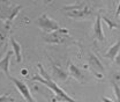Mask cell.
I'll list each match as a JSON object with an SVG mask.
<instances>
[{"label":"cell","mask_w":120,"mask_h":102,"mask_svg":"<svg viewBox=\"0 0 120 102\" xmlns=\"http://www.w3.org/2000/svg\"><path fill=\"white\" fill-rule=\"evenodd\" d=\"M38 69H39V74H36L31 78V80L34 81H38V82H42L43 85L47 86L50 88L53 93H54V98H53V102H59V101H62V102H77L75 101L74 99H72L68 94H66V92L64 89L57 85V82H54L50 75L47 73L45 72V70L43 69V66L41 64H38Z\"/></svg>","instance_id":"obj_1"},{"label":"cell","mask_w":120,"mask_h":102,"mask_svg":"<svg viewBox=\"0 0 120 102\" xmlns=\"http://www.w3.org/2000/svg\"><path fill=\"white\" fill-rule=\"evenodd\" d=\"M36 26L39 27L41 29L44 31L45 34H51V33H56V31H60L64 28H61L59 23L52 19H50L47 14H42L36 21H35Z\"/></svg>","instance_id":"obj_2"},{"label":"cell","mask_w":120,"mask_h":102,"mask_svg":"<svg viewBox=\"0 0 120 102\" xmlns=\"http://www.w3.org/2000/svg\"><path fill=\"white\" fill-rule=\"evenodd\" d=\"M9 79H11V81L15 85V87L17 88V90L20 92V94L24 98V100H27V102H35L34 98H32V95H31V93H30L29 87H28L23 81L16 79V78L12 77V75L9 77Z\"/></svg>","instance_id":"obj_3"},{"label":"cell","mask_w":120,"mask_h":102,"mask_svg":"<svg viewBox=\"0 0 120 102\" xmlns=\"http://www.w3.org/2000/svg\"><path fill=\"white\" fill-rule=\"evenodd\" d=\"M89 66L90 69H91V71L95 73V74H97L98 77H103V74L102 73L105 72V69L104 66H103V64L101 63V60L96 57V55L95 53H89Z\"/></svg>","instance_id":"obj_4"},{"label":"cell","mask_w":120,"mask_h":102,"mask_svg":"<svg viewBox=\"0 0 120 102\" xmlns=\"http://www.w3.org/2000/svg\"><path fill=\"white\" fill-rule=\"evenodd\" d=\"M64 34H68V30L62 29V30H60V31L46 34L43 38H44L45 42L49 44H60L64 42Z\"/></svg>","instance_id":"obj_5"},{"label":"cell","mask_w":120,"mask_h":102,"mask_svg":"<svg viewBox=\"0 0 120 102\" xmlns=\"http://www.w3.org/2000/svg\"><path fill=\"white\" fill-rule=\"evenodd\" d=\"M66 15L69 16V17H75V19H87L88 16L92 15V11H91L90 7L86 6V7L82 8V9H76V11L66 12Z\"/></svg>","instance_id":"obj_6"},{"label":"cell","mask_w":120,"mask_h":102,"mask_svg":"<svg viewBox=\"0 0 120 102\" xmlns=\"http://www.w3.org/2000/svg\"><path fill=\"white\" fill-rule=\"evenodd\" d=\"M101 20H102V16H101V15H97L96 21H95V24H94V36H95V38H97L98 41L104 42L105 36H104V33H103L102 21H101Z\"/></svg>","instance_id":"obj_7"},{"label":"cell","mask_w":120,"mask_h":102,"mask_svg":"<svg viewBox=\"0 0 120 102\" xmlns=\"http://www.w3.org/2000/svg\"><path fill=\"white\" fill-rule=\"evenodd\" d=\"M13 53H14L13 51H8L4 58L0 59V70L5 73V75L7 78L11 77V74H9V63H11V58H12Z\"/></svg>","instance_id":"obj_8"},{"label":"cell","mask_w":120,"mask_h":102,"mask_svg":"<svg viewBox=\"0 0 120 102\" xmlns=\"http://www.w3.org/2000/svg\"><path fill=\"white\" fill-rule=\"evenodd\" d=\"M52 61V60H51ZM52 71H53V77L54 79L60 80V81H66L68 79V73H66L62 69H60L59 66H57L53 61H52Z\"/></svg>","instance_id":"obj_9"},{"label":"cell","mask_w":120,"mask_h":102,"mask_svg":"<svg viewBox=\"0 0 120 102\" xmlns=\"http://www.w3.org/2000/svg\"><path fill=\"white\" fill-rule=\"evenodd\" d=\"M68 70H69V74L74 78L75 80H77L79 82H82L84 80V77H83V72L76 66L74 64H69L68 65Z\"/></svg>","instance_id":"obj_10"},{"label":"cell","mask_w":120,"mask_h":102,"mask_svg":"<svg viewBox=\"0 0 120 102\" xmlns=\"http://www.w3.org/2000/svg\"><path fill=\"white\" fill-rule=\"evenodd\" d=\"M119 49H120V40L117 41L116 43L113 44L112 48H110V50L106 52L104 55L105 58H109L110 60H114L116 57L118 56V52H119Z\"/></svg>","instance_id":"obj_11"},{"label":"cell","mask_w":120,"mask_h":102,"mask_svg":"<svg viewBox=\"0 0 120 102\" xmlns=\"http://www.w3.org/2000/svg\"><path fill=\"white\" fill-rule=\"evenodd\" d=\"M11 44H12V46H13V52H14L15 56H16V61L20 63V61L22 60V56H21V45L16 42V40H15L14 37H11Z\"/></svg>","instance_id":"obj_12"},{"label":"cell","mask_w":120,"mask_h":102,"mask_svg":"<svg viewBox=\"0 0 120 102\" xmlns=\"http://www.w3.org/2000/svg\"><path fill=\"white\" fill-rule=\"evenodd\" d=\"M112 87H113V92L116 95V102H120V87L117 82H112Z\"/></svg>","instance_id":"obj_13"},{"label":"cell","mask_w":120,"mask_h":102,"mask_svg":"<svg viewBox=\"0 0 120 102\" xmlns=\"http://www.w3.org/2000/svg\"><path fill=\"white\" fill-rule=\"evenodd\" d=\"M0 102H14V99L8 95H0Z\"/></svg>","instance_id":"obj_14"},{"label":"cell","mask_w":120,"mask_h":102,"mask_svg":"<svg viewBox=\"0 0 120 102\" xmlns=\"http://www.w3.org/2000/svg\"><path fill=\"white\" fill-rule=\"evenodd\" d=\"M102 19H103V20H104L105 22H106V23H107V24L110 26V28H117V27H118V26H117V23H114L113 21L109 20L107 17H105V16H102Z\"/></svg>","instance_id":"obj_15"},{"label":"cell","mask_w":120,"mask_h":102,"mask_svg":"<svg viewBox=\"0 0 120 102\" xmlns=\"http://www.w3.org/2000/svg\"><path fill=\"white\" fill-rule=\"evenodd\" d=\"M102 101L103 102H113L111 99H109V98H106V96H103V98H102Z\"/></svg>","instance_id":"obj_16"},{"label":"cell","mask_w":120,"mask_h":102,"mask_svg":"<svg viewBox=\"0 0 120 102\" xmlns=\"http://www.w3.org/2000/svg\"><path fill=\"white\" fill-rule=\"evenodd\" d=\"M114 61H116V64H118V65H120V55H118V56L116 57V59H114Z\"/></svg>","instance_id":"obj_17"},{"label":"cell","mask_w":120,"mask_h":102,"mask_svg":"<svg viewBox=\"0 0 120 102\" xmlns=\"http://www.w3.org/2000/svg\"><path fill=\"white\" fill-rule=\"evenodd\" d=\"M119 14H120V5H119V7H118V9H117V13H116V16H117V17H119Z\"/></svg>","instance_id":"obj_18"}]
</instances>
